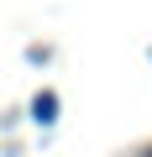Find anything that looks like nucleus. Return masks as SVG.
<instances>
[{"label":"nucleus","mask_w":152,"mask_h":157,"mask_svg":"<svg viewBox=\"0 0 152 157\" xmlns=\"http://www.w3.org/2000/svg\"><path fill=\"white\" fill-rule=\"evenodd\" d=\"M32 121H37V126H53V121H58V94H37V100H32Z\"/></svg>","instance_id":"f257e3e1"},{"label":"nucleus","mask_w":152,"mask_h":157,"mask_svg":"<svg viewBox=\"0 0 152 157\" xmlns=\"http://www.w3.org/2000/svg\"><path fill=\"white\" fill-rule=\"evenodd\" d=\"M147 157H152V152H147Z\"/></svg>","instance_id":"f03ea898"}]
</instances>
